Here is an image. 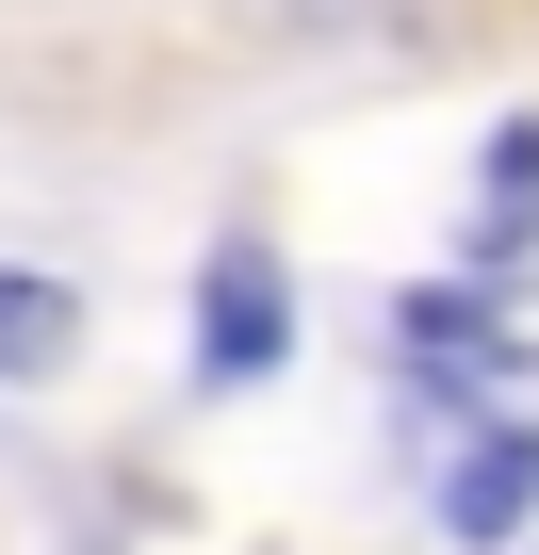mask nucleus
Wrapping results in <instances>:
<instances>
[{"label":"nucleus","mask_w":539,"mask_h":555,"mask_svg":"<svg viewBox=\"0 0 539 555\" xmlns=\"http://www.w3.org/2000/svg\"><path fill=\"white\" fill-rule=\"evenodd\" d=\"M279 360H295V261L261 229H213V261H196V392H261Z\"/></svg>","instance_id":"f257e3e1"},{"label":"nucleus","mask_w":539,"mask_h":555,"mask_svg":"<svg viewBox=\"0 0 539 555\" xmlns=\"http://www.w3.org/2000/svg\"><path fill=\"white\" fill-rule=\"evenodd\" d=\"M393 360H409V376H441V409H458V392L523 376V327H506L490 278H409V295H393Z\"/></svg>","instance_id":"f03ea898"},{"label":"nucleus","mask_w":539,"mask_h":555,"mask_svg":"<svg viewBox=\"0 0 539 555\" xmlns=\"http://www.w3.org/2000/svg\"><path fill=\"white\" fill-rule=\"evenodd\" d=\"M523 522H539V409H490L441 457V539L458 555H523Z\"/></svg>","instance_id":"7ed1b4c3"},{"label":"nucleus","mask_w":539,"mask_h":555,"mask_svg":"<svg viewBox=\"0 0 539 555\" xmlns=\"http://www.w3.org/2000/svg\"><path fill=\"white\" fill-rule=\"evenodd\" d=\"M458 245H474V278H506V261L539 245V115H506V131L474 147V229H458Z\"/></svg>","instance_id":"20e7f679"},{"label":"nucleus","mask_w":539,"mask_h":555,"mask_svg":"<svg viewBox=\"0 0 539 555\" xmlns=\"http://www.w3.org/2000/svg\"><path fill=\"white\" fill-rule=\"evenodd\" d=\"M66 360H82V295L34 278V261H0V392H34V376H66Z\"/></svg>","instance_id":"39448f33"},{"label":"nucleus","mask_w":539,"mask_h":555,"mask_svg":"<svg viewBox=\"0 0 539 555\" xmlns=\"http://www.w3.org/2000/svg\"><path fill=\"white\" fill-rule=\"evenodd\" d=\"M523 555H539V539H523Z\"/></svg>","instance_id":"423d86ee"}]
</instances>
